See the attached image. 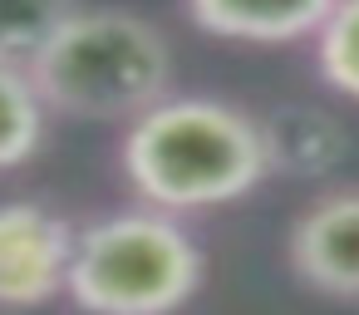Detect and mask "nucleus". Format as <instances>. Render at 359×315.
<instances>
[{"label": "nucleus", "instance_id": "1", "mask_svg": "<svg viewBox=\"0 0 359 315\" xmlns=\"http://www.w3.org/2000/svg\"><path fill=\"white\" fill-rule=\"evenodd\" d=\"M123 177L148 207L163 212H207L241 202L271 177L261 119L222 99L163 94L153 109L128 119Z\"/></svg>", "mask_w": 359, "mask_h": 315}, {"label": "nucleus", "instance_id": "2", "mask_svg": "<svg viewBox=\"0 0 359 315\" xmlns=\"http://www.w3.org/2000/svg\"><path fill=\"white\" fill-rule=\"evenodd\" d=\"M25 74L55 114L89 123L138 119L172 89V45L153 20L133 11L79 6Z\"/></svg>", "mask_w": 359, "mask_h": 315}, {"label": "nucleus", "instance_id": "3", "mask_svg": "<svg viewBox=\"0 0 359 315\" xmlns=\"http://www.w3.org/2000/svg\"><path fill=\"white\" fill-rule=\"evenodd\" d=\"M207 256L163 207L109 212L74 232L65 295L84 315H177L202 290Z\"/></svg>", "mask_w": 359, "mask_h": 315}, {"label": "nucleus", "instance_id": "4", "mask_svg": "<svg viewBox=\"0 0 359 315\" xmlns=\"http://www.w3.org/2000/svg\"><path fill=\"white\" fill-rule=\"evenodd\" d=\"M74 227L45 202H0V310H35L65 295Z\"/></svg>", "mask_w": 359, "mask_h": 315}, {"label": "nucleus", "instance_id": "5", "mask_svg": "<svg viewBox=\"0 0 359 315\" xmlns=\"http://www.w3.org/2000/svg\"><path fill=\"white\" fill-rule=\"evenodd\" d=\"M290 271L334 300H359V187L315 197L285 236Z\"/></svg>", "mask_w": 359, "mask_h": 315}, {"label": "nucleus", "instance_id": "6", "mask_svg": "<svg viewBox=\"0 0 359 315\" xmlns=\"http://www.w3.org/2000/svg\"><path fill=\"white\" fill-rule=\"evenodd\" d=\"M202 35L236 45H295L315 40L339 0H182Z\"/></svg>", "mask_w": 359, "mask_h": 315}, {"label": "nucleus", "instance_id": "7", "mask_svg": "<svg viewBox=\"0 0 359 315\" xmlns=\"http://www.w3.org/2000/svg\"><path fill=\"white\" fill-rule=\"evenodd\" d=\"M266 138V163L280 177H325L344 163V128L334 114L315 104H280L271 119H261Z\"/></svg>", "mask_w": 359, "mask_h": 315}, {"label": "nucleus", "instance_id": "8", "mask_svg": "<svg viewBox=\"0 0 359 315\" xmlns=\"http://www.w3.org/2000/svg\"><path fill=\"white\" fill-rule=\"evenodd\" d=\"M45 123H50V109L40 99V89L30 84V74L20 65L0 60V173L25 168L40 153Z\"/></svg>", "mask_w": 359, "mask_h": 315}, {"label": "nucleus", "instance_id": "9", "mask_svg": "<svg viewBox=\"0 0 359 315\" xmlns=\"http://www.w3.org/2000/svg\"><path fill=\"white\" fill-rule=\"evenodd\" d=\"M79 11V0H0V60L30 69L55 30Z\"/></svg>", "mask_w": 359, "mask_h": 315}, {"label": "nucleus", "instance_id": "10", "mask_svg": "<svg viewBox=\"0 0 359 315\" xmlns=\"http://www.w3.org/2000/svg\"><path fill=\"white\" fill-rule=\"evenodd\" d=\"M315 65L325 84L359 104V0H339L315 35Z\"/></svg>", "mask_w": 359, "mask_h": 315}]
</instances>
